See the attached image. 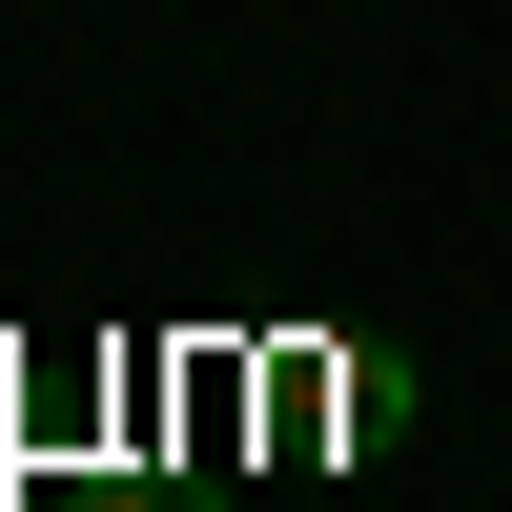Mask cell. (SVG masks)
Here are the masks:
<instances>
[{"mask_svg":"<svg viewBox=\"0 0 512 512\" xmlns=\"http://www.w3.org/2000/svg\"><path fill=\"white\" fill-rule=\"evenodd\" d=\"M123 512H185V492H123Z\"/></svg>","mask_w":512,"mask_h":512,"instance_id":"cell-1","label":"cell"}]
</instances>
